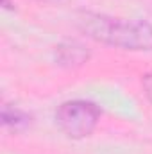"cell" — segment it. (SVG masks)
<instances>
[{
    "label": "cell",
    "instance_id": "obj_5",
    "mask_svg": "<svg viewBox=\"0 0 152 154\" xmlns=\"http://www.w3.org/2000/svg\"><path fill=\"white\" fill-rule=\"evenodd\" d=\"M2 4H4V7H7V9L11 7V4H9V0H2Z\"/></svg>",
    "mask_w": 152,
    "mask_h": 154
},
{
    "label": "cell",
    "instance_id": "obj_2",
    "mask_svg": "<svg viewBox=\"0 0 152 154\" xmlns=\"http://www.w3.org/2000/svg\"><path fill=\"white\" fill-rule=\"evenodd\" d=\"M100 118V111L93 102L88 100H68L63 102L56 111V124L70 138L90 136Z\"/></svg>",
    "mask_w": 152,
    "mask_h": 154
},
{
    "label": "cell",
    "instance_id": "obj_3",
    "mask_svg": "<svg viewBox=\"0 0 152 154\" xmlns=\"http://www.w3.org/2000/svg\"><path fill=\"white\" fill-rule=\"evenodd\" d=\"M29 115H25L23 111L16 109V108H9V106H4L2 109V122L4 125L7 127H13V129H22L25 125H29Z\"/></svg>",
    "mask_w": 152,
    "mask_h": 154
},
{
    "label": "cell",
    "instance_id": "obj_4",
    "mask_svg": "<svg viewBox=\"0 0 152 154\" xmlns=\"http://www.w3.org/2000/svg\"><path fill=\"white\" fill-rule=\"evenodd\" d=\"M141 86H143V90H145L147 99L152 102V74L143 75V79H141Z\"/></svg>",
    "mask_w": 152,
    "mask_h": 154
},
{
    "label": "cell",
    "instance_id": "obj_1",
    "mask_svg": "<svg viewBox=\"0 0 152 154\" xmlns=\"http://www.w3.org/2000/svg\"><path fill=\"white\" fill-rule=\"evenodd\" d=\"M79 27L100 43L123 50H152V25L143 20H123L106 14L86 13Z\"/></svg>",
    "mask_w": 152,
    "mask_h": 154
}]
</instances>
